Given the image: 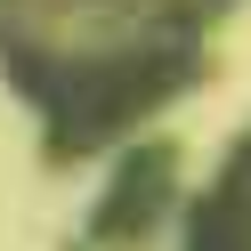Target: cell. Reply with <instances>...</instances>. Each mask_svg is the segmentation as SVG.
Returning <instances> with one entry per match:
<instances>
[{"label":"cell","instance_id":"6da1fadb","mask_svg":"<svg viewBox=\"0 0 251 251\" xmlns=\"http://www.w3.org/2000/svg\"><path fill=\"white\" fill-rule=\"evenodd\" d=\"M227 8L235 0H0V57L73 162L146 138V122L202 81Z\"/></svg>","mask_w":251,"mask_h":251},{"label":"cell","instance_id":"3957f363","mask_svg":"<svg viewBox=\"0 0 251 251\" xmlns=\"http://www.w3.org/2000/svg\"><path fill=\"white\" fill-rule=\"evenodd\" d=\"M178 251H251V130L219 154L202 195L178 211Z\"/></svg>","mask_w":251,"mask_h":251},{"label":"cell","instance_id":"7a4b0ae2","mask_svg":"<svg viewBox=\"0 0 251 251\" xmlns=\"http://www.w3.org/2000/svg\"><path fill=\"white\" fill-rule=\"evenodd\" d=\"M178 211H186L178 146H170V138H130V146L105 154L98 202L81 211V251H146Z\"/></svg>","mask_w":251,"mask_h":251}]
</instances>
